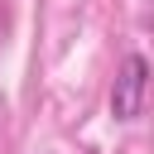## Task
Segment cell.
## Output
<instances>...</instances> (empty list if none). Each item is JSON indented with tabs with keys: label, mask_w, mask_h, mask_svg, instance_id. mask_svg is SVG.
Here are the masks:
<instances>
[{
	"label": "cell",
	"mask_w": 154,
	"mask_h": 154,
	"mask_svg": "<svg viewBox=\"0 0 154 154\" xmlns=\"http://www.w3.org/2000/svg\"><path fill=\"white\" fill-rule=\"evenodd\" d=\"M149 101V63L140 53H130L116 72V87H111V116L116 120H135Z\"/></svg>",
	"instance_id": "6da1fadb"
}]
</instances>
